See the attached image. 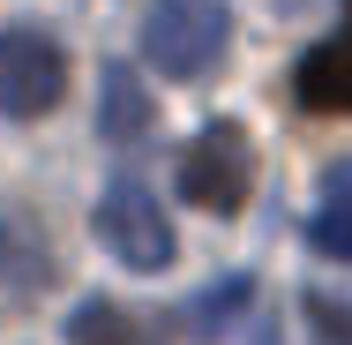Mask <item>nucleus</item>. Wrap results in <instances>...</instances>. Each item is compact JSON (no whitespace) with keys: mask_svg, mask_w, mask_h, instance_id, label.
<instances>
[{"mask_svg":"<svg viewBox=\"0 0 352 345\" xmlns=\"http://www.w3.org/2000/svg\"><path fill=\"white\" fill-rule=\"evenodd\" d=\"M225 38H232L225 0H150L142 15V61L165 83H203L225 61Z\"/></svg>","mask_w":352,"mask_h":345,"instance_id":"nucleus-1","label":"nucleus"},{"mask_svg":"<svg viewBox=\"0 0 352 345\" xmlns=\"http://www.w3.org/2000/svg\"><path fill=\"white\" fill-rule=\"evenodd\" d=\"M248 188H255V150H248V136L232 121H210L203 136L188 143V158H180V196L195 210L232 218V210L248 203Z\"/></svg>","mask_w":352,"mask_h":345,"instance_id":"nucleus-2","label":"nucleus"},{"mask_svg":"<svg viewBox=\"0 0 352 345\" xmlns=\"http://www.w3.org/2000/svg\"><path fill=\"white\" fill-rule=\"evenodd\" d=\"M68 90V53L45 38V30H0V113L8 121H38L53 113Z\"/></svg>","mask_w":352,"mask_h":345,"instance_id":"nucleus-3","label":"nucleus"},{"mask_svg":"<svg viewBox=\"0 0 352 345\" xmlns=\"http://www.w3.org/2000/svg\"><path fill=\"white\" fill-rule=\"evenodd\" d=\"M98 240L128 271H165L173 263V225H165V210H157V196L142 180H113L98 196Z\"/></svg>","mask_w":352,"mask_h":345,"instance_id":"nucleus-4","label":"nucleus"},{"mask_svg":"<svg viewBox=\"0 0 352 345\" xmlns=\"http://www.w3.org/2000/svg\"><path fill=\"white\" fill-rule=\"evenodd\" d=\"M292 98H300L307 113H352V45L345 38L315 45V53L292 68Z\"/></svg>","mask_w":352,"mask_h":345,"instance_id":"nucleus-5","label":"nucleus"},{"mask_svg":"<svg viewBox=\"0 0 352 345\" xmlns=\"http://www.w3.org/2000/svg\"><path fill=\"white\" fill-rule=\"evenodd\" d=\"M53 285V248L30 218L0 210V293H45Z\"/></svg>","mask_w":352,"mask_h":345,"instance_id":"nucleus-6","label":"nucleus"},{"mask_svg":"<svg viewBox=\"0 0 352 345\" xmlns=\"http://www.w3.org/2000/svg\"><path fill=\"white\" fill-rule=\"evenodd\" d=\"M142 128H150V90L113 61V68L98 75V136L105 143H135Z\"/></svg>","mask_w":352,"mask_h":345,"instance_id":"nucleus-7","label":"nucleus"},{"mask_svg":"<svg viewBox=\"0 0 352 345\" xmlns=\"http://www.w3.org/2000/svg\"><path fill=\"white\" fill-rule=\"evenodd\" d=\"M307 240H315L322 255L352 263V158H338V165H330L322 203H315V218H307Z\"/></svg>","mask_w":352,"mask_h":345,"instance_id":"nucleus-8","label":"nucleus"},{"mask_svg":"<svg viewBox=\"0 0 352 345\" xmlns=\"http://www.w3.org/2000/svg\"><path fill=\"white\" fill-rule=\"evenodd\" d=\"M68 345H142V323L113 300H82L68 315Z\"/></svg>","mask_w":352,"mask_h":345,"instance_id":"nucleus-9","label":"nucleus"},{"mask_svg":"<svg viewBox=\"0 0 352 345\" xmlns=\"http://www.w3.org/2000/svg\"><path fill=\"white\" fill-rule=\"evenodd\" d=\"M248 300H255V285H248V278H217V285L195 300V308H180V323H195V331H217V323H232Z\"/></svg>","mask_w":352,"mask_h":345,"instance_id":"nucleus-10","label":"nucleus"},{"mask_svg":"<svg viewBox=\"0 0 352 345\" xmlns=\"http://www.w3.org/2000/svg\"><path fill=\"white\" fill-rule=\"evenodd\" d=\"M307 8H322V0H270V15H307Z\"/></svg>","mask_w":352,"mask_h":345,"instance_id":"nucleus-11","label":"nucleus"},{"mask_svg":"<svg viewBox=\"0 0 352 345\" xmlns=\"http://www.w3.org/2000/svg\"><path fill=\"white\" fill-rule=\"evenodd\" d=\"M255 345H278V331H270V323H263V338H255Z\"/></svg>","mask_w":352,"mask_h":345,"instance_id":"nucleus-12","label":"nucleus"},{"mask_svg":"<svg viewBox=\"0 0 352 345\" xmlns=\"http://www.w3.org/2000/svg\"><path fill=\"white\" fill-rule=\"evenodd\" d=\"M345 8H352V0H345Z\"/></svg>","mask_w":352,"mask_h":345,"instance_id":"nucleus-13","label":"nucleus"}]
</instances>
